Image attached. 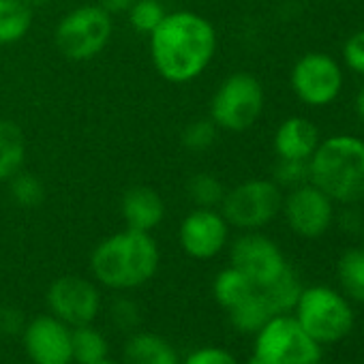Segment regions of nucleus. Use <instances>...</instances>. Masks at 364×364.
<instances>
[{
	"instance_id": "nucleus-1",
	"label": "nucleus",
	"mask_w": 364,
	"mask_h": 364,
	"mask_svg": "<svg viewBox=\"0 0 364 364\" xmlns=\"http://www.w3.org/2000/svg\"><path fill=\"white\" fill-rule=\"evenodd\" d=\"M150 60L156 73L171 84L198 80L215 60L217 31L200 14H165L161 24L148 35Z\"/></svg>"
},
{
	"instance_id": "nucleus-2",
	"label": "nucleus",
	"mask_w": 364,
	"mask_h": 364,
	"mask_svg": "<svg viewBox=\"0 0 364 364\" xmlns=\"http://www.w3.org/2000/svg\"><path fill=\"white\" fill-rule=\"evenodd\" d=\"M161 253L152 234L122 230L101 240L90 255L95 281L114 291H129L148 283L159 270Z\"/></svg>"
},
{
	"instance_id": "nucleus-3",
	"label": "nucleus",
	"mask_w": 364,
	"mask_h": 364,
	"mask_svg": "<svg viewBox=\"0 0 364 364\" xmlns=\"http://www.w3.org/2000/svg\"><path fill=\"white\" fill-rule=\"evenodd\" d=\"M309 182L334 204L353 206L364 200V139L341 133L319 141L309 159Z\"/></svg>"
},
{
	"instance_id": "nucleus-4",
	"label": "nucleus",
	"mask_w": 364,
	"mask_h": 364,
	"mask_svg": "<svg viewBox=\"0 0 364 364\" xmlns=\"http://www.w3.org/2000/svg\"><path fill=\"white\" fill-rule=\"evenodd\" d=\"M291 315L321 347L343 341L353 328L351 302L328 285L304 287Z\"/></svg>"
},
{
	"instance_id": "nucleus-5",
	"label": "nucleus",
	"mask_w": 364,
	"mask_h": 364,
	"mask_svg": "<svg viewBox=\"0 0 364 364\" xmlns=\"http://www.w3.org/2000/svg\"><path fill=\"white\" fill-rule=\"evenodd\" d=\"M264 103L266 95L262 82L247 71H238L228 75L213 95L210 120L219 131L242 133L259 120Z\"/></svg>"
},
{
	"instance_id": "nucleus-6",
	"label": "nucleus",
	"mask_w": 364,
	"mask_h": 364,
	"mask_svg": "<svg viewBox=\"0 0 364 364\" xmlns=\"http://www.w3.org/2000/svg\"><path fill=\"white\" fill-rule=\"evenodd\" d=\"M112 33L114 22L105 9L99 5H82L63 16L54 33V43L65 58L86 63L107 48Z\"/></svg>"
},
{
	"instance_id": "nucleus-7",
	"label": "nucleus",
	"mask_w": 364,
	"mask_h": 364,
	"mask_svg": "<svg viewBox=\"0 0 364 364\" xmlns=\"http://www.w3.org/2000/svg\"><path fill=\"white\" fill-rule=\"evenodd\" d=\"M253 355L264 364H319L321 345L287 313L274 315L255 334Z\"/></svg>"
},
{
	"instance_id": "nucleus-8",
	"label": "nucleus",
	"mask_w": 364,
	"mask_h": 364,
	"mask_svg": "<svg viewBox=\"0 0 364 364\" xmlns=\"http://www.w3.org/2000/svg\"><path fill=\"white\" fill-rule=\"evenodd\" d=\"M283 206V191L266 178L245 180L225 191L221 215L230 228L242 232H259L277 219Z\"/></svg>"
},
{
	"instance_id": "nucleus-9",
	"label": "nucleus",
	"mask_w": 364,
	"mask_h": 364,
	"mask_svg": "<svg viewBox=\"0 0 364 364\" xmlns=\"http://www.w3.org/2000/svg\"><path fill=\"white\" fill-rule=\"evenodd\" d=\"M289 84L298 101L309 107H326L341 97L345 75L336 58L326 52L302 54L289 73Z\"/></svg>"
},
{
	"instance_id": "nucleus-10",
	"label": "nucleus",
	"mask_w": 364,
	"mask_h": 364,
	"mask_svg": "<svg viewBox=\"0 0 364 364\" xmlns=\"http://www.w3.org/2000/svg\"><path fill=\"white\" fill-rule=\"evenodd\" d=\"M281 213L289 230L306 240L323 236L336 219L334 202L313 182L287 191V196H283Z\"/></svg>"
},
{
	"instance_id": "nucleus-11",
	"label": "nucleus",
	"mask_w": 364,
	"mask_h": 364,
	"mask_svg": "<svg viewBox=\"0 0 364 364\" xmlns=\"http://www.w3.org/2000/svg\"><path fill=\"white\" fill-rule=\"evenodd\" d=\"M46 300L50 313L71 328L92 323L101 313V291L97 283L77 274L58 277L48 287Z\"/></svg>"
},
{
	"instance_id": "nucleus-12",
	"label": "nucleus",
	"mask_w": 364,
	"mask_h": 364,
	"mask_svg": "<svg viewBox=\"0 0 364 364\" xmlns=\"http://www.w3.org/2000/svg\"><path fill=\"white\" fill-rule=\"evenodd\" d=\"M230 259L257 289L274 281L289 266L279 245L259 232H245L238 236L232 242Z\"/></svg>"
},
{
	"instance_id": "nucleus-13",
	"label": "nucleus",
	"mask_w": 364,
	"mask_h": 364,
	"mask_svg": "<svg viewBox=\"0 0 364 364\" xmlns=\"http://www.w3.org/2000/svg\"><path fill=\"white\" fill-rule=\"evenodd\" d=\"M180 247L193 259H213L217 257L228 240H230V225L221 210L217 208H196L180 223L178 230Z\"/></svg>"
},
{
	"instance_id": "nucleus-14",
	"label": "nucleus",
	"mask_w": 364,
	"mask_h": 364,
	"mask_svg": "<svg viewBox=\"0 0 364 364\" xmlns=\"http://www.w3.org/2000/svg\"><path fill=\"white\" fill-rule=\"evenodd\" d=\"M22 341L33 364H73L71 326L52 313L31 319L22 330Z\"/></svg>"
},
{
	"instance_id": "nucleus-15",
	"label": "nucleus",
	"mask_w": 364,
	"mask_h": 364,
	"mask_svg": "<svg viewBox=\"0 0 364 364\" xmlns=\"http://www.w3.org/2000/svg\"><path fill=\"white\" fill-rule=\"evenodd\" d=\"M120 213L129 230L150 234L165 219V202L152 187L135 185L124 191L120 200Z\"/></svg>"
},
{
	"instance_id": "nucleus-16",
	"label": "nucleus",
	"mask_w": 364,
	"mask_h": 364,
	"mask_svg": "<svg viewBox=\"0 0 364 364\" xmlns=\"http://www.w3.org/2000/svg\"><path fill=\"white\" fill-rule=\"evenodd\" d=\"M321 141L319 129L304 116L285 118L274 131V152L279 159L309 161Z\"/></svg>"
},
{
	"instance_id": "nucleus-17",
	"label": "nucleus",
	"mask_w": 364,
	"mask_h": 364,
	"mask_svg": "<svg viewBox=\"0 0 364 364\" xmlns=\"http://www.w3.org/2000/svg\"><path fill=\"white\" fill-rule=\"evenodd\" d=\"M124 364H180L171 343L154 332H133L124 343Z\"/></svg>"
},
{
	"instance_id": "nucleus-18",
	"label": "nucleus",
	"mask_w": 364,
	"mask_h": 364,
	"mask_svg": "<svg viewBox=\"0 0 364 364\" xmlns=\"http://www.w3.org/2000/svg\"><path fill=\"white\" fill-rule=\"evenodd\" d=\"M26 163V135L14 120L0 118V182L11 180Z\"/></svg>"
},
{
	"instance_id": "nucleus-19",
	"label": "nucleus",
	"mask_w": 364,
	"mask_h": 364,
	"mask_svg": "<svg viewBox=\"0 0 364 364\" xmlns=\"http://www.w3.org/2000/svg\"><path fill=\"white\" fill-rule=\"evenodd\" d=\"M230 321L238 332L245 334H257L272 317V309L268 306L264 294L259 289L251 291L245 300H240L236 306H232L230 311Z\"/></svg>"
},
{
	"instance_id": "nucleus-20",
	"label": "nucleus",
	"mask_w": 364,
	"mask_h": 364,
	"mask_svg": "<svg viewBox=\"0 0 364 364\" xmlns=\"http://www.w3.org/2000/svg\"><path fill=\"white\" fill-rule=\"evenodd\" d=\"M302 283L298 279V274L287 266L274 281H270L268 285L259 287V291L264 294L268 306L272 309L274 315H287L294 313L300 294H302Z\"/></svg>"
},
{
	"instance_id": "nucleus-21",
	"label": "nucleus",
	"mask_w": 364,
	"mask_h": 364,
	"mask_svg": "<svg viewBox=\"0 0 364 364\" xmlns=\"http://www.w3.org/2000/svg\"><path fill=\"white\" fill-rule=\"evenodd\" d=\"M336 277L343 296L349 302L364 304V247L347 249L336 264Z\"/></svg>"
},
{
	"instance_id": "nucleus-22",
	"label": "nucleus",
	"mask_w": 364,
	"mask_h": 364,
	"mask_svg": "<svg viewBox=\"0 0 364 364\" xmlns=\"http://www.w3.org/2000/svg\"><path fill=\"white\" fill-rule=\"evenodd\" d=\"M33 26V9L24 0H0V46L22 41Z\"/></svg>"
},
{
	"instance_id": "nucleus-23",
	"label": "nucleus",
	"mask_w": 364,
	"mask_h": 364,
	"mask_svg": "<svg viewBox=\"0 0 364 364\" xmlns=\"http://www.w3.org/2000/svg\"><path fill=\"white\" fill-rule=\"evenodd\" d=\"M71 347L75 364H95L107 358L109 345L99 328L92 323L71 328Z\"/></svg>"
},
{
	"instance_id": "nucleus-24",
	"label": "nucleus",
	"mask_w": 364,
	"mask_h": 364,
	"mask_svg": "<svg viewBox=\"0 0 364 364\" xmlns=\"http://www.w3.org/2000/svg\"><path fill=\"white\" fill-rule=\"evenodd\" d=\"M257 287L240 272L236 270L234 266L221 270L213 283V294H215V300L219 302L221 309L230 311L232 306H236L240 300H245L251 291H255Z\"/></svg>"
},
{
	"instance_id": "nucleus-25",
	"label": "nucleus",
	"mask_w": 364,
	"mask_h": 364,
	"mask_svg": "<svg viewBox=\"0 0 364 364\" xmlns=\"http://www.w3.org/2000/svg\"><path fill=\"white\" fill-rule=\"evenodd\" d=\"M223 182L208 171H200L187 182V198L196 208H219L225 198Z\"/></svg>"
},
{
	"instance_id": "nucleus-26",
	"label": "nucleus",
	"mask_w": 364,
	"mask_h": 364,
	"mask_svg": "<svg viewBox=\"0 0 364 364\" xmlns=\"http://www.w3.org/2000/svg\"><path fill=\"white\" fill-rule=\"evenodd\" d=\"M7 182H9V196H11V200L18 206H22V208H37L43 202V198H46L43 182L37 176H33V173H28L24 169L18 171Z\"/></svg>"
},
{
	"instance_id": "nucleus-27",
	"label": "nucleus",
	"mask_w": 364,
	"mask_h": 364,
	"mask_svg": "<svg viewBox=\"0 0 364 364\" xmlns=\"http://www.w3.org/2000/svg\"><path fill=\"white\" fill-rule=\"evenodd\" d=\"M165 14L167 11H165L161 0H135V3L131 5V9L127 11L131 28L139 35H146V37L161 24Z\"/></svg>"
},
{
	"instance_id": "nucleus-28",
	"label": "nucleus",
	"mask_w": 364,
	"mask_h": 364,
	"mask_svg": "<svg viewBox=\"0 0 364 364\" xmlns=\"http://www.w3.org/2000/svg\"><path fill=\"white\" fill-rule=\"evenodd\" d=\"M217 135H219V127L210 118H198L182 129L180 141L187 150L202 152V150H208L210 146H215Z\"/></svg>"
},
{
	"instance_id": "nucleus-29",
	"label": "nucleus",
	"mask_w": 364,
	"mask_h": 364,
	"mask_svg": "<svg viewBox=\"0 0 364 364\" xmlns=\"http://www.w3.org/2000/svg\"><path fill=\"white\" fill-rule=\"evenodd\" d=\"M272 182L281 191H291L309 182V161L279 159L272 171Z\"/></svg>"
},
{
	"instance_id": "nucleus-30",
	"label": "nucleus",
	"mask_w": 364,
	"mask_h": 364,
	"mask_svg": "<svg viewBox=\"0 0 364 364\" xmlns=\"http://www.w3.org/2000/svg\"><path fill=\"white\" fill-rule=\"evenodd\" d=\"M180 364H240V362L236 360V355L230 349L217 347V345H206V347L193 349Z\"/></svg>"
},
{
	"instance_id": "nucleus-31",
	"label": "nucleus",
	"mask_w": 364,
	"mask_h": 364,
	"mask_svg": "<svg viewBox=\"0 0 364 364\" xmlns=\"http://www.w3.org/2000/svg\"><path fill=\"white\" fill-rule=\"evenodd\" d=\"M343 63L349 71L364 77V31L347 37L343 43Z\"/></svg>"
},
{
	"instance_id": "nucleus-32",
	"label": "nucleus",
	"mask_w": 364,
	"mask_h": 364,
	"mask_svg": "<svg viewBox=\"0 0 364 364\" xmlns=\"http://www.w3.org/2000/svg\"><path fill=\"white\" fill-rule=\"evenodd\" d=\"M112 321L120 330H133L139 323V309L129 298H118L112 304Z\"/></svg>"
},
{
	"instance_id": "nucleus-33",
	"label": "nucleus",
	"mask_w": 364,
	"mask_h": 364,
	"mask_svg": "<svg viewBox=\"0 0 364 364\" xmlns=\"http://www.w3.org/2000/svg\"><path fill=\"white\" fill-rule=\"evenodd\" d=\"M24 315L14 309V306H5V309H0V334H18L24 330Z\"/></svg>"
},
{
	"instance_id": "nucleus-34",
	"label": "nucleus",
	"mask_w": 364,
	"mask_h": 364,
	"mask_svg": "<svg viewBox=\"0 0 364 364\" xmlns=\"http://www.w3.org/2000/svg\"><path fill=\"white\" fill-rule=\"evenodd\" d=\"M338 223L345 232H360L364 228V221L360 217V213H355L353 208H345L341 215H338Z\"/></svg>"
},
{
	"instance_id": "nucleus-35",
	"label": "nucleus",
	"mask_w": 364,
	"mask_h": 364,
	"mask_svg": "<svg viewBox=\"0 0 364 364\" xmlns=\"http://www.w3.org/2000/svg\"><path fill=\"white\" fill-rule=\"evenodd\" d=\"M133 3L135 0H99V7L105 9L109 16H116V14H127Z\"/></svg>"
},
{
	"instance_id": "nucleus-36",
	"label": "nucleus",
	"mask_w": 364,
	"mask_h": 364,
	"mask_svg": "<svg viewBox=\"0 0 364 364\" xmlns=\"http://www.w3.org/2000/svg\"><path fill=\"white\" fill-rule=\"evenodd\" d=\"M355 114H358V118H360L362 124H364V86L360 88V92H358V97H355Z\"/></svg>"
},
{
	"instance_id": "nucleus-37",
	"label": "nucleus",
	"mask_w": 364,
	"mask_h": 364,
	"mask_svg": "<svg viewBox=\"0 0 364 364\" xmlns=\"http://www.w3.org/2000/svg\"><path fill=\"white\" fill-rule=\"evenodd\" d=\"M24 3L35 11V9H39V7H46V5L50 3V0H24Z\"/></svg>"
},
{
	"instance_id": "nucleus-38",
	"label": "nucleus",
	"mask_w": 364,
	"mask_h": 364,
	"mask_svg": "<svg viewBox=\"0 0 364 364\" xmlns=\"http://www.w3.org/2000/svg\"><path fill=\"white\" fill-rule=\"evenodd\" d=\"M247 364H264V362H262V360H257V358H255V355H251V358H249V362H247Z\"/></svg>"
},
{
	"instance_id": "nucleus-39",
	"label": "nucleus",
	"mask_w": 364,
	"mask_h": 364,
	"mask_svg": "<svg viewBox=\"0 0 364 364\" xmlns=\"http://www.w3.org/2000/svg\"><path fill=\"white\" fill-rule=\"evenodd\" d=\"M95 364H118V362H114V360L105 358V360H101V362H95Z\"/></svg>"
},
{
	"instance_id": "nucleus-40",
	"label": "nucleus",
	"mask_w": 364,
	"mask_h": 364,
	"mask_svg": "<svg viewBox=\"0 0 364 364\" xmlns=\"http://www.w3.org/2000/svg\"><path fill=\"white\" fill-rule=\"evenodd\" d=\"M362 334H364V319H362Z\"/></svg>"
},
{
	"instance_id": "nucleus-41",
	"label": "nucleus",
	"mask_w": 364,
	"mask_h": 364,
	"mask_svg": "<svg viewBox=\"0 0 364 364\" xmlns=\"http://www.w3.org/2000/svg\"><path fill=\"white\" fill-rule=\"evenodd\" d=\"M362 236H364V228H362Z\"/></svg>"
}]
</instances>
